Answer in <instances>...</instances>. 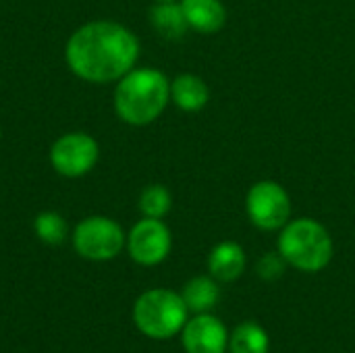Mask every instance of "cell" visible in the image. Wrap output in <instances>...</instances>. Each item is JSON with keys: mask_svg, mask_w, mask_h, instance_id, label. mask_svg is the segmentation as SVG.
Listing matches in <instances>:
<instances>
[{"mask_svg": "<svg viewBox=\"0 0 355 353\" xmlns=\"http://www.w3.org/2000/svg\"><path fill=\"white\" fill-rule=\"evenodd\" d=\"M33 231L46 246H60L67 237V221L52 210H44L33 218Z\"/></svg>", "mask_w": 355, "mask_h": 353, "instance_id": "16", "label": "cell"}, {"mask_svg": "<svg viewBox=\"0 0 355 353\" xmlns=\"http://www.w3.org/2000/svg\"><path fill=\"white\" fill-rule=\"evenodd\" d=\"M181 298H183L189 312L204 314V312H208V310H212L216 306V302H218V285L210 277H196L185 285Z\"/></svg>", "mask_w": 355, "mask_h": 353, "instance_id": "14", "label": "cell"}, {"mask_svg": "<svg viewBox=\"0 0 355 353\" xmlns=\"http://www.w3.org/2000/svg\"><path fill=\"white\" fill-rule=\"evenodd\" d=\"M279 252L287 264L297 270L318 273L333 258V239L320 223L312 218H297L283 227Z\"/></svg>", "mask_w": 355, "mask_h": 353, "instance_id": "3", "label": "cell"}, {"mask_svg": "<svg viewBox=\"0 0 355 353\" xmlns=\"http://www.w3.org/2000/svg\"><path fill=\"white\" fill-rule=\"evenodd\" d=\"M139 42L131 29L114 21H89L75 29L64 46L73 75L87 83L119 81L135 69Z\"/></svg>", "mask_w": 355, "mask_h": 353, "instance_id": "1", "label": "cell"}, {"mask_svg": "<svg viewBox=\"0 0 355 353\" xmlns=\"http://www.w3.org/2000/svg\"><path fill=\"white\" fill-rule=\"evenodd\" d=\"M183 298L171 289H150L141 293L133 308L135 327L152 339H171L187 322Z\"/></svg>", "mask_w": 355, "mask_h": 353, "instance_id": "4", "label": "cell"}, {"mask_svg": "<svg viewBox=\"0 0 355 353\" xmlns=\"http://www.w3.org/2000/svg\"><path fill=\"white\" fill-rule=\"evenodd\" d=\"M125 246L127 237L121 225L108 216H87L73 231V248L85 260H112Z\"/></svg>", "mask_w": 355, "mask_h": 353, "instance_id": "5", "label": "cell"}, {"mask_svg": "<svg viewBox=\"0 0 355 353\" xmlns=\"http://www.w3.org/2000/svg\"><path fill=\"white\" fill-rule=\"evenodd\" d=\"M98 158H100L98 141L83 131L64 133L50 148L52 169L67 179H79L87 175L96 166Z\"/></svg>", "mask_w": 355, "mask_h": 353, "instance_id": "6", "label": "cell"}, {"mask_svg": "<svg viewBox=\"0 0 355 353\" xmlns=\"http://www.w3.org/2000/svg\"><path fill=\"white\" fill-rule=\"evenodd\" d=\"M231 353H268V335L256 322L239 325L231 339H229Z\"/></svg>", "mask_w": 355, "mask_h": 353, "instance_id": "15", "label": "cell"}, {"mask_svg": "<svg viewBox=\"0 0 355 353\" xmlns=\"http://www.w3.org/2000/svg\"><path fill=\"white\" fill-rule=\"evenodd\" d=\"M173 198L164 185H148L139 196V210L146 218H162L168 214Z\"/></svg>", "mask_w": 355, "mask_h": 353, "instance_id": "17", "label": "cell"}, {"mask_svg": "<svg viewBox=\"0 0 355 353\" xmlns=\"http://www.w3.org/2000/svg\"><path fill=\"white\" fill-rule=\"evenodd\" d=\"M183 347L187 353H225L229 335L225 325L212 314H198L183 327Z\"/></svg>", "mask_w": 355, "mask_h": 353, "instance_id": "9", "label": "cell"}, {"mask_svg": "<svg viewBox=\"0 0 355 353\" xmlns=\"http://www.w3.org/2000/svg\"><path fill=\"white\" fill-rule=\"evenodd\" d=\"M173 239L168 227L160 218H141L127 235L129 256L141 266L160 264L171 252Z\"/></svg>", "mask_w": 355, "mask_h": 353, "instance_id": "8", "label": "cell"}, {"mask_svg": "<svg viewBox=\"0 0 355 353\" xmlns=\"http://www.w3.org/2000/svg\"><path fill=\"white\" fill-rule=\"evenodd\" d=\"M181 8L187 25L200 33H216L227 21L220 0H181Z\"/></svg>", "mask_w": 355, "mask_h": 353, "instance_id": "10", "label": "cell"}, {"mask_svg": "<svg viewBox=\"0 0 355 353\" xmlns=\"http://www.w3.org/2000/svg\"><path fill=\"white\" fill-rule=\"evenodd\" d=\"M150 21L164 40H179L189 27L181 4L175 2H158L150 10Z\"/></svg>", "mask_w": 355, "mask_h": 353, "instance_id": "13", "label": "cell"}, {"mask_svg": "<svg viewBox=\"0 0 355 353\" xmlns=\"http://www.w3.org/2000/svg\"><path fill=\"white\" fill-rule=\"evenodd\" d=\"M285 264H287V260L281 256V252L279 254H264L258 262V275L264 281H277L283 277Z\"/></svg>", "mask_w": 355, "mask_h": 353, "instance_id": "18", "label": "cell"}, {"mask_svg": "<svg viewBox=\"0 0 355 353\" xmlns=\"http://www.w3.org/2000/svg\"><path fill=\"white\" fill-rule=\"evenodd\" d=\"M250 221L264 231L281 229L289 223L291 216V200L289 193L275 181L256 183L245 200Z\"/></svg>", "mask_w": 355, "mask_h": 353, "instance_id": "7", "label": "cell"}, {"mask_svg": "<svg viewBox=\"0 0 355 353\" xmlns=\"http://www.w3.org/2000/svg\"><path fill=\"white\" fill-rule=\"evenodd\" d=\"M171 100V83L158 69H131L114 87V110L127 125L154 123Z\"/></svg>", "mask_w": 355, "mask_h": 353, "instance_id": "2", "label": "cell"}, {"mask_svg": "<svg viewBox=\"0 0 355 353\" xmlns=\"http://www.w3.org/2000/svg\"><path fill=\"white\" fill-rule=\"evenodd\" d=\"M171 98L181 110L198 112L206 106L210 92H208V85L204 83V79H200L198 75L185 73V75H179L171 83Z\"/></svg>", "mask_w": 355, "mask_h": 353, "instance_id": "12", "label": "cell"}, {"mask_svg": "<svg viewBox=\"0 0 355 353\" xmlns=\"http://www.w3.org/2000/svg\"><path fill=\"white\" fill-rule=\"evenodd\" d=\"M208 268L216 281L231 283V281L239 279L245 268V254H243L241 246L235 241L218 243L208 256Z\"/></svg>", "mask_w": 355, "mask_h": 353, "instance_id": "11", "label": "cell"}, {"mask_svg": "<svg viewBox=\"0 0 355 353\" xmlns=\"http://www.w3.org/2000/svg\"><path fill=\"white\" fill-rule=\"evenodd\" d=\"M156 2H175V0H156Z\"/></svg>", "mask_w": 355, "mask_h": 353, "instance_id": "19", "label": "cell"}]
</instances>
